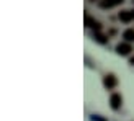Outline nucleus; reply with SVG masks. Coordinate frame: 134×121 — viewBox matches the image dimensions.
<instances>
[{"label":"nucleus","mask_w":134,"mask_h":121,"mask_svg":"<svg viewBox=\"0 0 134 121\" xmlns=\"http://www.w3.org/2000/svg\"><path fill=\"white\" fill-rule=\"evenodd\" d=\"M131 64H134V56H132V57H131Z\"/></svg>","instance_id":"10"},{"label":"nucleus","mask_w":134,"mask_h":121,"mask_svg":"<svg viewBox=\"0 0 134 121\" xmlns=\"http://www.w3.org/2000/svg\"><path fill=\"white\" fill-rule=\"evenodd\" d=\"M95 39L98 43H102V44H105L106 41H108V39H106V36H103L102 33H95Z\"/></svg>","instance_id":"7"},{"label":"nucleus","mask_w":134,"mask_h":121,"mask_svg":"<svg viewBox=\"0 0 134 121\" xmlns=\"http://www.w3.org/2000/svg\"><path fill=\"white\" fill-rule=\"evenodd\" d=\"M123 38H124L128 43L134 41V30H126V31L123 33Z\"/></svg>","instance_id":"5"},{"label":"nucleus","mask_w":134,"mask_h":121,"mask_svg":"<svg viewBox=\"0 0 134 121\" xmlns=\"http://www.w3.org/2000/svg\"><path fill=\"white\" fill-rule=\"evenodd\" d=\"M118 16H119V20H121V21H124V23H129L131 20H134L131 10H123V12H119Z\"/></svg>","instance_id":"3"},{"label":"nucleus","mask_w":134,"mask_h":121,"mask_svg":"<svg viewBox=\"0 0 134 121\" xmlns=\"http://www.w3.org/2000/svg\"><path fill=\"white\" fill-rule=\"evenodd\" d=\"M110 103H111V108L113 110H118L119 106H121V103H123L121 95H119V93H113L111 98H110Z\"/></svg>","instance_id":"2"},{"label":"nucleus","mask_w":134,"mask_h":121,"mask_svg":"<svg viewBox=\"0 0 134 121\" xmlns=\"http://www.w3.org/2000/svg\"><path fill=\"white\" fill-rule=\"evenodd\" d=\"M111 2H113V5H119V3H123L124 0H111Z\"/></svg>","instance_id":"9"},{"label":"nucleus","mask_w":134,"mask_h":121,"mask_svg":"<svg viewBox=\"0 0 134 121\" xmlns=\"http://www.w3.org/2000/svg\"><path fill=\"white\" fill-rule=\"evenodd\" d=\"M103 84H105V87H106L108 90L115 89V85H116V79H115V75H106L105 80H103Z\"/></svg>","instance_id":"4"},{"label":"nucleus","mask_w":134,"mask_h":121,"mask_svg":"<svg viewBox=\"0 0 134 121\" xmlns=\"http://www.w3.org/2000/svg\"><path fill=\"white\" fill-rule=\"evenodd\" d=\"M116 51H118V54H121V56H128L129 52L132 51V48H131V44H128V43H119L116 46Z\"/></svg>","instance_id":"1"},{"label":"nucleus","mask_w":134,"mask_h":121,"mask_svg":"<svg viewBox=\"0 0 134 121\" xmlns=\"http://www.w3.org/2000/svg\"><path fill=\"white\" fill-rule=\"evenodd\" d=\"M100 7H102V8H111V7H115V5H113L111 0H102V2H100Z\"/></svg>","instance_id":"6"},{"label":"nucleus","mask_w":134,"mask_h":121,"mask_svg":"<svg viewBox=\"0 0 134 121\" xmlns=\"http://www.w3.org/2000/svg\"><path fill=\"white\" fill-rule=\"evenodd\" d=\"M131 12H132V16H134V10H131Z\"/></svg>","instance_id":"11"},{"label":"nucleus","mask_w":134,"mask_h":121,"mask_svg":"<svg viewBox=\"0 0 134 121\" xmlns=\"http://www.w3.org/2000/svg\"><path fill=\"white\" fill-rule=\"evenodd\" d=\"M98 21H95V20H93V18H90L88 15H85V25L87 26H92V28H93V26H95Z\"/></svg>","instance_id":"8"}]
</instances>
